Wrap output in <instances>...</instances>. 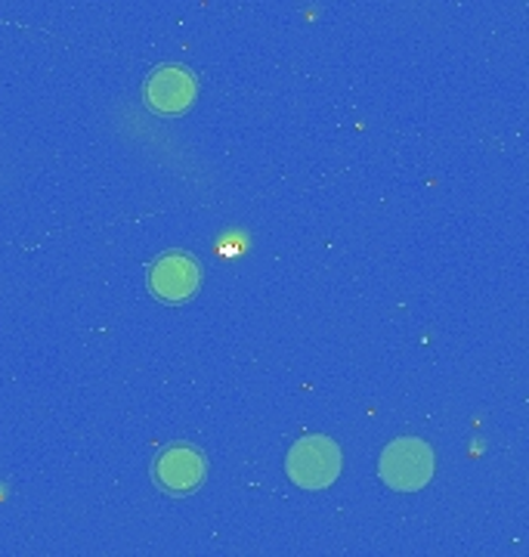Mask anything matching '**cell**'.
<instances>
[{"label": "cell", "instance_id": "4", "mask_svg": "<svg viewBox=\"0 0 529 557\" xmlns=\"http://www.w3.org/2000/svg\"><path fill=\"white\" fill-rule=\"evenodd\" d=\"M201 285V263L186 251H164L149 267V292L164 304H186Z\"/></svg>", "mask_w": 529, "mask_h": 557}, {"label": "cell", "instance_id": "5", "mask_svg": "<svg viewBox=\"0 0 529 557\" xmlns=\"http://www.w3.org/2000/svg\"><path fill=\"white\" fill-rule=\"evenodd\" d=\"M146 106L158 115H183L198 97V81L183 65H158L146 81Z\"/></svg>", "mask_w": 529, "mask_h": 557}, {"label": "cell", "instance_id": "1", "mask_svg": "<svg viewBox=\"0 0 529 557\" xmlns=\"http://www.w3.org/2000/svg\"><path fill=\"white\" fill-rule=\"evenodd\" d=\"M381 480L396 493H418L433 478V449L418 437H403L387 443L381 453Z\"/></svg>", "mask_w": 529, "mask_h": 557}, {"label": "cell", "instance_id": "2", "mask_svg": "<svg viewBox=\"0 0 529 557\" xmlns=\"http://www.w3.org/2000/svg\"><path fill=\"white\" fill-rule=\"evenodd\" d=\"M285 471L300 490H325L341 474V449L332 437L310 434L294 443L285 458Z\"/></svg>", "mask_w": 529, "mask_h": 557}, {"label": "cell", "instance_id": "3", "mask_svg": "<svg viewBox=\"0 0 529 557\" xmlns=\"http://www.w3.org/2000/svg\"><path fill=\"white\" fill-rule=\"evenodd\" d=\"M152 478H156V483L164 493L189 496L208 478V458H205V453L198 446H189V443L164 446L158 453L156 465H152Z\"/></svg>", "mask_w": 529, "mask_h": 557}]
</instances>
